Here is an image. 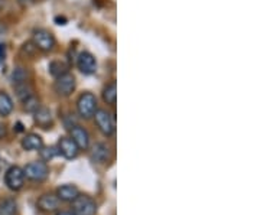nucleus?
<instances>
[{
  "label": "nucleus",
  "mask_w": 260,
  "mask_h": 215,
  "mask_svg": "<svg viewBox=\"0 0 260 215\" xmlns=\"http://www.w3.org/2000/svg\"><path fill=\"white\" fill-rule=\"evenodd\" d=\"M93 117L95 119V124H97L99 130L102 131L106 137H110L114 133V120H113L112 114L104 109H100L94 113Z\"/></svg>",
  "instance_id": "39448f33"
},
{
  "label": "nucleus",
  "mask_w": 260,
  "mask_h": 215,
  "mask_svg": "<svg viewBox=\"0 0 260 215\" xmlns=\"http://www.w3.org/2000/svg\"><path fill=\"white\" fill-rule=\"evenodd\" d=\"M103 100L110 105H114L116 104V100H117V85L113 81L110 84H107L103 90Z\"/></svg>",
  "instance_id": "f3484780"
},
{
  "label": "nucleus",
  "mask_w": 260,
  "mask_h": 215,
  "mask_svg": "<svg viewBox=\"0 0 260 215\" xmlns=\"http://www.w3.org/2000/svg\"><path fill=\"white\" fill-rule=\"evenodd\" d=\"M18 2L22 5V6H28V5H32L35 0H18Z\"/></svg>",
  "instance_id": "b1692460"
},
{
  "label": "nucleus",
  "mask_w": 260,
  "mask_h": 215,
  "mask_svg": "<svg viewBox=\"0 0 260 215\" xmlns=\"http://www.w3.org/2000/svg\"><path fill=\"white\" fill-rule=\"evenodd\" d=\"M41 107V104H39V98H37L34 94L32 95H29L26 97L25 100H23V110L28 113H35Z\"/></svg>",
  "instance_id": "aec40b11"
},
{
  "label": "nucleus",
  "mask_w": 260,
  "mask_h": 215,
  "mask_svg": "<svg viewBox=\"0 0 260 215\" xmlns=\"http://www.w3.org/2000/svg\"><path fill=\"white\" fill-rule=\"evenodd\" d=\"M15 90H16V93H18V97L20 98V100H25L26 97L32 95V88L29 87L28 83H23V84L15 85Z\"/></svg>",
  "instance_id": "5701e85b"
},
{
  "label": "nucleus",
  "mask_w": 260,
  "mask_h": 215,
  "mask_svg": "<svg viewBox=\"0 0 260 215\" xmlns=\"http://www.w3.org/2000/svg\"><path fill=\"white\" fill-rule=\"evenodd\" d=\"M5 182L10 191H20L25 184V175H23V169L19 166H12L6 170L5 173Z\"/></svg>",
  "instance_id": "0eeeda50"
},
{
  "label": "nucleus",
  "mask_w": 260,
  "mask_h": 215,
  "mask_svg": "<svg viewBox=\"0 0 260 215\" xmlns=\"http://www.w3.org/2000/svg\"><path fill=\"white\" fill-rule=\"evenodd\" d=\"M32 41L37 49H41L44 52H49L55 47V38L47 29H35L32 35Z\"/></svg>",
  "instance_id": "7ed1b4c3"
},
{
  "label": "nucleus",
  "mask_w": 260,
  "mask_h": 215,
  "mask_svg": "<svg viewBox=\"0 0 260 215\" xmlns=\"http://www.w3.org/2000/svg\"><path fill=\"white\" fill-rule=\"evenodd\" d=\"M59 199L56 195H52V194H45L42 197L38 199V208L44 212H54L59 208Z\"/></svg>",
  "instance_id": "9b49d317"
},
{
  "label": "nucleus",
  "mask_w": 260,
  "mask_h": 215,
  "mask_svg": "<svg viewBox=\"0 0 260 215\" xmlns=\"http://www.w3.org/2000/svg\"><path fill=\"white\" fill-rule=\"evenodd\" d=\"M56 215H75L73 211L70 212V211H61V212H56Z\"/></svg>",
  "instance_id": "a878e982"
},
{
  "label": "nucleus",
  "mask_w": 260,
  "mask_h": 215,
  "mask_svg": "<svg viewBox=\"0 0 260 215\" xmlns=\"http://www.w3.org/2000/svg\"><path fill=\"white\" fill-rule=\"evenodd\" d=\"M77 66L84 75H93L97 71V61L93 54L84 51L77 56Z\"/></svg>",
  "instance_id": "6e6552de"
},
{
  "label": "nucleus",
  "mask_w": 260,
  "mask_h": 215,
  "mask_svg": "<svg viewBox=\"0 0 260 215\" xmlns=\"http://www.w3.org/2000/svg\"><path fill=\"white\" fill-rule=\"evenodd\" d=\"M70 133H71V139L78 146V149L85 150L88 148V145H90V134H88V131L85 130L83 126L74 124L70 129Z\"/></svg>",
  "instance_id": "1a4fd4ad"
},
{
  "label": "nucleus",
  "mask_w": 260,
  "mask_h": 215,
  "mask_svg": "<svg viewBox=\"0 0 260 215\" xmlns=\"http://www.w3.org/2000/svg\"><path fill=\"white\" fill-rule=\"evenodd\" d=\"M23 83H28V73L20 66L15 68V71L12 73V84L15 87V85L23 84Z\"/></svg>",
  "instance_id": "6ab92c4d"
},
{
  "label": "nucleus",
  "mask_w": 260,
  "mask_h": 215,
  "mask_svg": "<svg viewBox=\"0 0 260 215\" xmlns=\"http://www.w3.org/2000/svg\"><path fill=\"white\" fill-rule=\"evenodd\" d=\"M34 119L38 126L42 129H51L52 126V113L47 107H39L37 112L34 113Z\"/></svg>",
  "instance_id": "f8f14e48"
},
{
  "label": "nucleus",
  "mask_w": 260,
  "mask_h": 215,
  "mask_svg": "<svg viewBox=\"0 0 260 215\" xmlns=\"http://www.w3.org/2000/svg\"><path fill=\"white\" fill-rule=\"evenodd\" d=\"M22 148L25 150H41L44 148V140L39 134L30 133L22 139Z\"/></svg>",
  "instance_id": "2eb2a0df"
},
{
  "label": "nucleus",
  "mask_w": 260,
  "mask_h": 215,
  "mask_svg": "<svg viewBox=\"0 0 260 215\" xmlns=\"http://www.w3.org/2000/svg\"><path fill=\"white\" fill-rule=\"evenodd\" d=\"M71 208L75 215H95L97 204L91 197L78 194L74 201H71Z\"/></svg>",
  "instance_id": "f03ea898"
},
{
  "label": "nucleus",
  "mask_w": 260,
  "mask_h": 215,
  "mask_svg": "<svg viewBox=\"0 0 260 215\" xmlns=\"http://www.w3.org/2000/svg\"><path fill=\"white\" fill-rule=\"evenodd\" d=\"M5 134H6V129H5V126H3V124L0 123V139H2V137H3Z\"/></svg>",
  "instance_id": "393cba45"
},
{
  "label": "nucleus",
  "mask_w": 260,
  "mask_h": 215,
  "mask_svg": "<svg viewBox=\"0 0 260 215\" xmlns=\"http://www.w3.org/2000/svg\"><path fill=\"white\" fill-rule=\"evenodd\" d=\"M13 112V101L10 95L5 91H0V116L8 117Z\"/></svg>",
  "instance_id": "dca6fc26"
},
{
  "label": "nucleus",
  "mask_w": 260,
  "mask_h": 215,
  "mask_svg": "<svg viewBox=\"0 0 260 215\" xmlns=\"http://www.w3.org/2000/svg\"><path fill=\"white\" fill-rule=\"evenodd\" d=\"M58 155H59V152H58V148H55V146L42 148V149H41V156H42V159L45 160V162H49L51 159H54Z\"/></svg>",
  "instance_id": "4be33fe9"
},
{
  "label": "nucleus",
  "mask_w": 260,
  "mask_h": 215,
  "mask_svg": "<svg viewBox=\"0 0 260 215\" xmlns=\"http://www.w3.org/2000/svg\"><path fill=\"white\" fill-rule=\"evenodd\" d=\"M80 192H78V188L75 187V185H62V187H59L56 189V197L59 201H62V202H71V201H74L75 197L78 195Z\"/></svg>",
  "instance_id": "4468645a"
},
{
  "label": "nucleus",
  "mask_w": 260,
  "mask_h": 215,
  "mask_svg": "<svg viewBox=\"0 0 260 215\" xmlns=\"http://www.w3.org/2000/svg\"><path fill=\"white\" fill-rule=\"evenodd\" d=\"M75 85H77V81H75L74 75L71 73H67V74L56 78L54 90L59 97H70L71 94L74 93Z\"/></svg>",
  "instance_id": "423d86ee"
},
{
  "label": "nucleus",
  "mask_w": 260,
  "mask_h": 215,
  "mask_svg": "<svg viewBox=\"0 0 260 215\" xmlns=\"http://www.w3.org/2000/svg\"><path fill=\"white\" fill-rule=\"evenodd\" d=\"M77 110L78 114L88 120L94 116V113L97 112V98L93 93H84L78 97L77 100Z\"/></svg>",
  "instance_id": "f257e3e1"
},
{
  "label": "nucleus",
  "mask_w": 260,
  "mask_h": 215,
  "mask_svg": "<svg viewBox=\"0 0 260 215\" xmlns=\"http://www.w3.org/2000/svg\"><path fill=\"white\" fill-rule=\"evenodd\" d=\"M16 212V201L15 199H5L0 204V215H15Z\"/></svg>",
  "instance_id": "412c9836"
},
{
  "label": "nucleus",
  "mask_w": 260,
  "mask_h": 215,
  "mask_svg": "<svg viewBox=\"0 0 260 215\" xmlns=\"http://www.w3.org/2000/svg\"><path fill=\"white\" fill-rule=\"evenodd\" d=\"M48 173H49V168H48L47 163L42 162V160L30 162L23 168L25 178H28L29 181H35V182H41V181L47 179Z\"/></svg>",
  "instance_id": "20e7f679"
},
{
  "label": "nucleus",
  "mask_w": 260,
  "mask_h": 215,
  "mask_svg": "<svg viewBox=\"0 0 260 215\" xmlns=\"http://www.w3.org/2000/svg\"><path fill=\"white\" fill-rule=\"evenodd\" d=\"M48 68H49V74L52 75V77H55V78L68 73V65L65 62H62V61H52Z\"/></svg>",
  "instance_id": "a211bd4d"
},
{
  "label": "nucleus",
  "mask_w": 260,
  "mask_h": 215,
  "mask_svg": "<svg viewBox=\"0 0 260 215\" xmlns=\"http://www.w3.org/2000/svg\"><path fill=\"white\" fill-rule=\"evenodd\" d=\"M91 160L95 163H106L109 156H110V149L106 143H95L91 149Z\"/></svg>",
  "instance_id": "ddd939ff"
},
{
  "label": "nucleus",
  "mask_w": 260,
  "mask_h": 215,
  "mask_svg": "<svg viewBox=\"0 0 260 215\" xmlns=\"http://www.w3.org/2000/svg\"><path fill=\"white\" fill-rule=\"evenodd\" d=\"M56 148H58L59 155H62L65 159H74L80 152L78 146L75 145L71 137H61Z\"/></svg>",
  "instance_id": "9d476101"
}]
</instances>
